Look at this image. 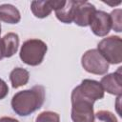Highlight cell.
Here are the masks:
<instances>
[{
    "label": "cell",
    "instance_id": "obj_20",
    "mask_svg": "<svg viewBox=\"0 0 122 122\" xmlns=\"http://www.w3.org/2000/svg\"><path fill=\"white\" fill-rule=\"evenodd\" d=\"M0 34H1V23H0ZM0 40H1V39H0ZM2 58H4V57H3V53H2V49H1V44H0V60H1Z\"/></svg>",
    "mask_w": 122,
    "mask_h": 122
},
{
    "label": "cell",
    "instance_id": "obj_3",
    "mask_svg": "<svg viewBox=\"0 0 122 122\" xmlns=\"http://www.w3.org/2000/svg\"><path fill=\"white\" fill-rule=\"evenodd\" d=\"M104 90L100 83L92 79H84L80 85L75 87L71 95V101L85 100L91 103H94L96 100L104 97Z\"/></svg>",
    "mask_w": 122,
    "mask_h": 122
},
{
    "label": "cell",
    "instance_id": "obj_4",
    "mask_svg": "<svg viewBox=\"0 0 122 122\" xmlns=\"http://www.w3.org/2000/svg\"><path fill=\"white\" fill-rule=\"evenodd\" d=\"M109 64H120L122 62V39L119 36L112 35L103 38L96 49Z\"/></svg>",
    "mask_w": 122,
    "mask_h": 122
},
{
    "label": "cell",
    "instance_id": "obj_8",
    "mask_svg": "<svg viewBox=\"0 0 122 122\" xmlns=\"http://www.w3.org/2000/svg\"><path fill=\"white\" fill-rule=\"evenodd\" d=\"M96 11L95 7L88 1H77L74 10L73 22L80 27L89 26L91 19Z\"/></svg>",
    "mask_w": 122,
    "mask_h": 122
},
{
    "label": "cell",
    "instance_id": "obj_15",
    "mask_svg": "<svg viewBox=\"0 0 122 122\" xmlns=\"http://www.w3.org/2000/svg\"><path fill=\"white\" fill-rule=\"evenodd\" d=\"M121 16H122V10L121 9L113 10L110 13V17H111V21H112V29H113L117 32H121L122 31Z\"/></svg>",
    "mask_w": 122,
    "mask_h": 122
},
{
    "label": "cell",
    "instance_id": "obj_10",
    "mask_svg": "<svg viewBox=\"0 0 122 122\" xmlns=\"http://www.w3.org/2000/svg\"><path fill=\"white\" fill-rule=\"evenodd\" d=\"M61 1H32L30 4V10L33 15L37 18H46L48 17L52 10L57 9Z\"/></svg>",
    "mask_w": 122,
    "mask_h": 122
},
{
    "label": "cell",
    "instance_id": "obj_14",
    "mask_svg": "<svg viewBox=\"0 0 122 122\" xmlns=\"http://www.w3.org/2000/svg\"><path fill=\"white\" fill-rule=\"evenodd\" d=\"M30 73L23 68H15L10 73V80L13 89H17L29 82Z\"/></svg>",
    "mask_w": 122,
    "mask_h": 122
},
{
    "label": "cell",
    "instance_id": "obj_5",
    "mask_svg": "<svg viewBox=\"0 0 122 122\" xmlns=\"http://www.w3.org/2000/svg\"><path fill=\"white\" fill-rule=\"evenodd\" d=\"M83 69L92 74L103 75L109 71V63L96 49L88 50L81 57Z\"/></svg>",
    "mask_w": 122,
    "mask_h": 122
},
{
    "label": "cell",
    "instance_id": "obj_16",
    "mask_svg": "<svg viewBox=\"0 0 122 122\" xmlns=\"http://www.w3.org/2000/svg\"><path fill=\"white\" fill-rule=\"evenodd\" d=\"M118 122L116 116L110 111L101 110L94 113V122Z\"/></svg>",
    "mask_w": 122,
    "mask_h": 122
},
{
    "label": "cell",
    "instance_id": "obj_13",
    "mask_svg": "<svg viewBox=\"0 0 122 122\" xmlns=\"http://www.w3.org/2000/svg\"><path fill=\"white\" fill-rule=\"evenodd\" d=\"M21 20L20 11L10 4L0 5V21L8 24H17Z\"/></svg>",
    "mask_w": 122,
    "mask_h": 122
},
{
    "label": "cell",
    "instance_id": "obj_2",
    "mask_svg": "<svg viewBox=\"0 0 122 122\" xmlns=\"http://www.w3.org/2000/svg\"><path fill=\"white\" fill-rule=\"evenodd\" d=\"M47 44L40 39H29L20 49V59L29 66H38L42 63L47 52Z\"/></svg>",
    "mask_w": 122,
    "mask_h": 122
},
{
    "label": "cell",
    "instance_id": "obj_11",
    "mask_svg": "<svg viewBox=\"0 0 122 122\" xmlns=\"http://www.w3.org/2000/svg\"><path fill=\"white\" fill-rule=\"evenodd\" d=\"M75 6H76L75 0L61 1V4L59 5V7L54 10L56 18L62 23L71 24V22H73Z\"/></svg>",
    "mask_w": 122,
    "mask_h": 122
},
{
    "label": "cell",
    "instance_id": "obj_9",
    "mask_svg": "<svg viewBox=\"0 0 122 122\" xmlns=\"http://www.w3.org/2000/svg\"><path fill=\"white\" fill-rule=\"evenodd\" d=\"M121 67L118 68L117 71L106 74L101 78L99 82L102 86L104 92H107L110 94L120 96L122 94V75H121Z\"/></svg>",
    "mask_w": 122,
    "mask_h": 122
},
{
    "label": "cell",
    "instance_id": "obj_6",
    "mask_svg": "<svg viewBox=\"0 0 122 122\" xmlns=\"http://www.w3.org/2000/svg\"><path fill=\"white\" fill-rule=\"evenodd\" d=\"M71 117L72 122H94L93 104L85 100L72 101Z\"/></svg>",
    "mask_w": 122,
    "mask_h": 122
},
{
    "label": "cell",
    "instance_id": "obj_1",
    "mask_svg": "<svg viewBox=\"0 0 122 122\" xmlns=\"http://www.w3.org/2000/svg\"><path fill=\"white\" fill-rule=\"evenodd\" d=\"M45 101V88L41 85L16 92L10 105L13 112L20 116H28L39 110Z\"/></svg>",
    "mask_w": 122,
    "mask_h": 122
},
{
    "label": "cell",
    "instance_id": "obj_19",
    "mask_svg": "<svg viewBox=\"0 0 122 122\" xmlns=\"http://www.w3.org/2000/svg\"><path fill=\"white\" fill-rule=\"evenodd\" d=\"M0 122H19L17 119L12 118V117H9V116H3L0 118Z\"/></svg>",
    "mask_w": 122,
    "mask_h": 122
},
{
    "label": "cell",
    "instance_id": "obj_18",
    "mask_svg": "<svg viewBox=\"0 0 122 122\" xmlns=\"http://www.w3.org/2000/svg\"><path fill=\"white\" fill-rule=\"evenodd\" d=\"M9 93V87L7 83L0 78V100L4 99Z\"/></svg>",
    "mask_w": 122,
    "mask_h": 122
},
{
    "label": "cell",
    "instance_id": "obj_7",
    "mask_svg": "<svg viewBox=\"0 0 122 122\" xmlns=\"http://www.w3.org/2000/svg\"><path fill=\"white\" fill-rule=\"evenodd\" d=\"M89 26L96 36H106L112 29L110 14L103 10H96L92 15Z\"/></svg>",
    "mask_w": 122,
    "mask_h": 122
},
{
    "label": "cell",
    "instance_id": "obj_12",
    "mask_svg": "<svg viewBox=\"0 0 122 122\" xmlns=\"http://www.w3.org/2000/svg\"><path fill=\"white\" fill-rule=\"evenodd\" d=\"M0 44L3 57H11L17 52L19 46V36L17 33L9 32L1 38Z\"/></svg>",
    "mask_w": 122,
    "mask_h": 122
},
{
    "label": "cell",
    "instance_id": "obj_17",
    "mask_svg": "<svg viewBox=\"0 0 122 122\" xmlns=\"http://www.w3.org/2000/svg\"><path fill=\"white\" fill-rule=\"evenodd\" d=\"M35 122H60V116L57 112L47 111L39 113Z\"/></svg>",
    "mask_w": 122,
    "mask_h": 122
}]
</instances>
